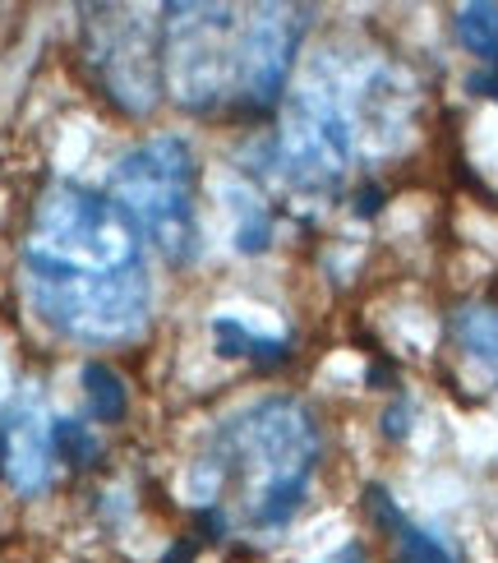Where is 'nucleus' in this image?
Returning a JSON list of instances; mask_svg holds the SVG:
<instances>
[{"mask_svg":"<svg viewBox=\"0 0 498 563\" xmlns=\"http://www.w3.org/2000/svg\"><path fill=\"white\" fill-rule=\"evenodd\" d=\"M195 185H199L195 148H189L180 134H157L115 162L111 203L121 208L130 227L144 231L171 264H195L203 250Z\"/></svg>","mask_w":498,"mask_h":563,"instance_id":"7ed1b4c3","label":"nucleus"},{"mask_svg":"<svg viewBox=\"0 0 498 563\" xmlns=\"http://www.w3.org/2000/svg\"><path fill=\"white\" fill-rule=\"evenodd\" d=\"M453 333L471 356L498 374V310L494 305H462L453 314Z\"/></svg>","mask_w":498,"mask_h":563,"instance_id":"9b49d317","label":"nucleus"},{"mask_svg":"<svg viewBox=\"0 0 498 563\" xmlns=\"http://www.w3.org/2000/svg\"><path fill=\"white\" fill-rule=\"evenodd\" d=\"M351 121L328 88H300L277 134V167L300 190H332L351 167Z\"/></svg>","mask_w":498,"mask_h":563,"instance_id":"39448f33","label":"nucleus"},{"mask_svg":"<svg viewBox=\"0 0 498 563\" xmlns=\"http://www.w3.org/2000/svg\"><path fill=\"white\" fill-rule=\"evenodd\" d=\"M162 65L171 92L208 111L235 88V10L231 5H162Z\"/></svg>","mask_w":498,"mask_h":563,"instance_id":"20e7f679","label":"nucleus"},{"mask_svg":"<svg viewBox=\"0 0 498 563\" xmlns=\"http://www.w3.org/2000/svg\"><path fill=\"white\" fill-rule=\"evenodd\" d=\"M378 203H384V195H378V190H365L361 199H355V213H365V218H369V213H378Z\"/></svg>","mask_w":498,"mask_h":563,"instance_id":"f3484780","label":"nucleus"},{"mask_svg":"<svg viewBox=\"0 0 498 563\" xmlns=\"http://www.w3.org/2000/svg\"><path fill=\"white\" fill-rule=\"evenodd\" d=\"M457 37H462L466 52H476L489 65H498V5H489V0L462 5L457 10Z\"/></svg>","mask_w":498,"mask_h":563,"instance_id":"ddd939ff","label":"nucleus"},{"mask_svg":"<svg viewBox=\"0 0 498 563\" xmlns=\"http://www.w3.org/2000/svg\"><path fill=\"white\" fill-rule=\"evenodd\" d=\"M365 504H369V518L384 527L388 536H392V550H397V563H457L453 554H447V545L443 541H434L430 531H420L416 522H407L397 512V504L384 495V489H369L365 495Z\"/></svg>","mask_w":498,"mask_h":563,"instance_id":"1a4fd4ad","label":"nucleus"},{"mask_svg":"<svg viewBox=\"0 0 498 563\" xmlns=\"http://www.w3.org/2000/svg\"><path fill=\"white\" fill-rule=\"evenodd\" d=\"M319 466V426L296 397H264L222 420L195 466V495L222 522L250 531H281Z\"/></svg>","mask_w":498,"mask_h":563,"instance_id":"f03ea898","label":"nucleus"},{"mask_svg":"<svg viewBox=\"0 0 498 563\" xmlns=\"http://www.w3.org/2000/svg\"><path fill=\"white\" fill-rule=\"evenodd\" d=\"M23 282L42 323L75 342H130L153 310L148 260L130 218L88 185L56 180L23 236Z\"/></svg>","mask_w":498,"mask_h":563,"instance_id":"f257e3e1","label":"nucleus"},{"mask_svg":"<svg viewBox=\"0 0 498 563\" xmlns=\"http://www.w3.org/2000/svg\"><path fill=\"white\" fill-rule=\"evenodd\" d=\"M231 208H235V250L241 254H264L273 241V218L268 208L245 190H231Z\"/></svg>","mask_w":498,"mask_h":563,"instance_id":"4468645a","label":"nucleus"},{"mask_svg":"<svg viewBox=\"0 0 498 563\" xmlns=\"http://www.w3.org/2000/svg\"><path fill=\"white\" fill-rule=\"evenodd\" d=\"M337 563H365V559H361V550H346V554H342Z\"/></svg>","mask_w":498,"mask_h":563,"instance_id":"a211bd4d","label":"nucleus"},{"mask_svg":"<svg viewBox=\"0 0 498 563\" xmlns=\"http://www.w3.org/2000/svg\"><path fill=\"white\" fill-rule=\"evenodd\" d=\"M305 33L300 10L287 5H258L235 29V92L250 111H268L281 102L296 46Z\"/></svg>","mask_w":498,"mask_h":563,"instance_id":"0eeeda50","label":"nucleus"},{"mask_svg":"<svg viewBox=\"0 0 498 563\" xmlns=\"http://www.w3.org/2000/svg\"><path fill=\"white\" fill-rule=\"evenodd\" d=\"M0 472L19 495H37L52 481V420L29 397L0 420Z\"/></svg>","mask_w":498,"mask_h":563,"instance_id":"6e6552de","label":"nucleus"},{"mask_svg":"<svg viewBox=\"0 0 498 563\" xmlns=\"http://www.w3.org/2000/svg\"><path fill=\"white\" fill-rule=\"evenodd\" d=\"M84 393H88L92 420H102V426H115V420H125V411H130V388H125V379H121V374H115L111 365L88 361V365H84Z\"/></svg>","mask_w":498,"mask_h":563,"instance_id":"9d476101","label":"nucleus"},{"mask_svg":"<svg viewBox=\"0 0 498 563\" xmlns=\"http://www.w3.org/2000/svg\"><path fill=\"white\" fill-rule=\"evenodd\" d=\"M102 19V37L92 42V65L107 88V98H115L125 111L148 115L157 107L162 92V33L144 14L134 19V10H92Z\"/></svg>","mask_w":498,"mask_h":563,"instance_id":"423d86ee","label":"nucleus"},{"mask_svg":"<svg viewBox=\"0 0 498 563\" xmlns=\"http://www.w3.org/2000/svg\"><path fill=\"white\" fill-rule=\"evenodd\" d=\"M52 449H60V457L69 466H92L102 457V443L88 434V426L79 420H52Z\"/></svg>","mask_w":498,"mask_h":563,"instance_id":"2eb2a0df","label":"nucleus"},{"mask_svg":"<svg viewBox=\"0 0 498 563\" xmlns=\"http://www.w3.org/2000/svg\"><path fill=\"white\" fill-rule=\"evenodd\" d=\"M212 338H218V351L222 356H250V361H258V365H277V361H287L291 351H287V342H277V338H258V333H250L245 323H235V319H218L212 323Z\"/></svg>","mask_w":498,"mask_h":563,"instance_id":"f8f14e48","label":"nucleus"},{"mask_svg":"<svg viewBox=\"0 0 498 563\" xmlns=\"http://www.w3.org/2000/svg\"><path fill=\"white\" fill-rule=\"evenodd\" d=\"M466 88H471V92H480V98H494V102H498V65L485 69V75H471Z\"/></svg>","mask_w":498,"mask_h":563,"instance_id":"dca6fc26","label":"nucleus"}]
</instances>
